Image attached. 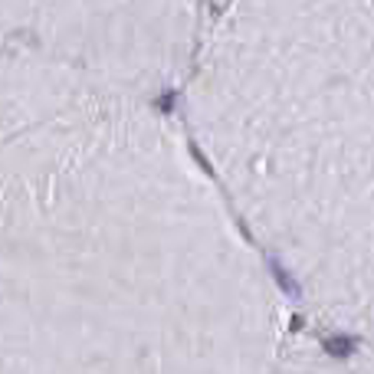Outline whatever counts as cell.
<instances>
[{
	"label": "cell",
	"mask_w": 374,
	"mask_h": 374,
	"mask_svg": "<svg viewBox=\"0 0 374 374\" xmlns=\"http://www.w3.org/2000/svg\"><path fill=\"white\" fill-rule=\"evenodd\" d=\"M102 89L0 33V138Z\"/></svg>",
	"instance_id": "1"
}]
</instances>
